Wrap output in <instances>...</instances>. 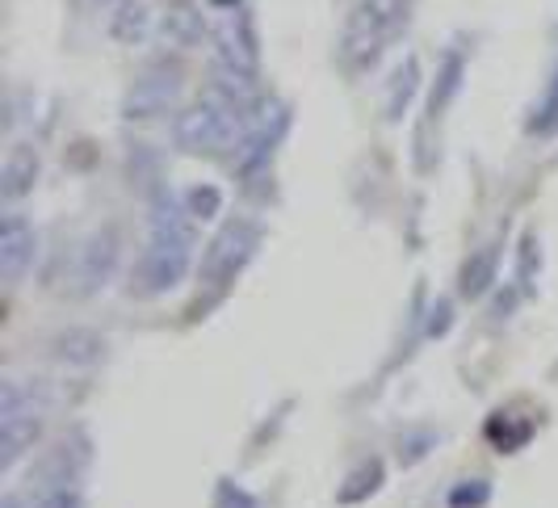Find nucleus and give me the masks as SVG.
<instances>
[{
    "instance_id": "nucleus-1",
    "label": "nucleus",
    "mask_w": 558,
    "mask_h": 508,
    "mask_svg": "<svg viewBox=\"0 0 558 508\" xmlns=\"http://www.w3.org/2000/svg\"><path fill=\"white\" fill-rule=\"evenodd\" d=\"M194 215L185 198L177 194H156L151 202V235L143 249L140 265L131 274V290L140 299H160L172 286H181V278L194 265Z\"/></svg>"
},
{
    "instance_id": "nucleus-2",
    "label": "nucleus",
    "mask_w": 558,
    "mask_h": 508,
    "mask_svg": "<svg viewBox=\"0 0 558 508\" xmlns=\"http://www.w3.org/2000/svg\"><path fill=\"white\" fill-rule=\"evenodd\" d=\"M408 17V0H357L340 29V63L349 72L374 68Z\"/></svg>"
},
{
    "instance_id": "nucleus-3",
    "label": "nucleus",
    "mask_w": 558,
    "mask_h": 508,
    "mask_svg": "<svg viewBox=\"0 0 558 508\" xmlns=\"http://www.w3.org/2000/svg\"><path fill=\"white\" fill-rule=\"evenodd\" d=\"M235 131H244V113L219 93L197 97L172 118V143L185 156H215L235 140Z\"/></svg>"
},
{
    "instance_id": "nucleus-4",
    "label": "nucleus",
    "mask_w": 558,
    "mask_h": 508,
    "mask_svg": "<svg viewBox=\"0 0 558 508\" xmlns=\"http://www.w3.org/2000/svg\"><path fill=\"white\" fill-rule=\"evenodd\" d=\"M181 88H185V68L181 59H151L135 72V81L122 97V118L126 122H156L165 118L177 101H181Z\"/></svg>"
},
{
    "instance_id": "nucleus-5",
    "label": "nucleus",
    "mask_w": 558,
    "mask_h": 508,
    "mask_svg": "<svg viewBox=\"0 0 558 508\" xmlns=\"http://www.w3.org/2000/svg\"><path fill=\"white\" fill-rule=\"evenodd\" d=\"M256 249H260V227L252 223V219H227V223L219 227V235H215V240L206 244V253H202L197 282L210 286V290L231 286L244 274V265L252 261Z\"/></svg>"
},
{
    "instance_id": "nucleus-6",
    "label": "nucleus",
    "mask_w": 558,
    "mask_h": 508,
    "mask_svg": "<svg viewBox=\"0 0 558 508\" xmlns=\"http://www.w3.org/2000/svg\"><path fill=\"white\" fill-rule=\"evenodd\" d=\"M43 412L34 408V396L17 383H4L0 391V471H13L38 442Z\"/></svg>"
},
{
    "instance_id": "nucleus-7",
    "label": "nucleus",
    "mask_w": 558,
    "mask_h": 508,
    "mask_svg": "<svg viewBox=\"0 0 558 508\" xmlns=\"http://www.w3.org/2000/svg\"><path fill=\"white\" fill-rule=\"evenodd\" d=\"M286 126H290V106L281 97H256V106L244 113V143H240V172L244 177L260 165H269Z\"/></svg>"
},
{
    "instance_id": "nucleus-8",
    "label": "nucleus",
    "mask_w": 558,
    "mask_h": 508,
    "mask_svg": "<svg viewBox=\"0 0 558 508\" xmlns=\"http://www.w3.org/2000/svg\"><path fill=\"white\" fill-rule=\"evenodd\" d=\"M118 253H122V244H118V231H113V227L93 231L81 249H76V256H72V294H76V299L97 294V290L113 278Z\"/></svg>"
},
{
    "instance_id": "nucleus-9",
    "label": "nucleus",
    "mask_w": 558,
    "mask_h": 508,
    "mask_svg": "<svg viewBox=\"0 0 558 508\" xmlns=\"http://www.w3.org/2000/svg\"><path fill=\"white\" fill-rule=\"evenodd\" d=\"M215 47H219V63L256 76V68H260V38H256L248 9L235 4V9H227L223 17L215 22Z\"/></svg>"
},
{
    "instance_id": "nucleus-10",
    "label": "nucleus",
    "mask_w": 558,
    "mask_h": 508,
    "mask_svg": "<svg viewBox=\"0 0 558 508\" xmlns=\"http://www.w3.org/2000/svg\"><path fill=\"white\" fill-rule=\"evenodd\" d=\"M34 256H38V235L26 223V215H4V223H0V278L22 282Z\"/></svg>"
},
{
    "instance_id": "nucleus-11",
    "label": "nucleus",
    "mask_w": 558,
    "mask_h": 508,
    "mask_svg": "<svg viewBox=\"0 0 558 508\" xmlns=\"http://www.w3.org/2000/svg\"><path fill=\"white\" fill-rule=\"evenodd\" d=\"M160 38L177 51H190L206 38V13L197 0H168L160 13Z\"/></svg>"
},
{
    "instance_id": "nucleus-12",
    "label": "nucleus",
    "mask_w": 558,
    "mask_h": 508,
    "mask_svg": "<svg viewBox=\"0 0 558 508\" xmlns=\"http://www.w3.org/2000/svg\"><path fill=\"white\" fill-rule=\"evenodd\" d=\"M38 177H43V156H38V147H29V143H17L9 156H4V169H0V194L4 202H22L38 185Z\"/></svg>"
},
{
    "instance_id": "nucleus-13",
    "label": "nucleus",
    "mask_w": 558,
    "mask_h": 508,
    "mask_svg": "<svg viewBox=\"0 0 558 508\" xmlns=\"http://www.w3.org/2000/svg\"><path fill=\"white\" fill-rule=\"evenodd\" d=\"M462 81H466V51L462 47H449L441 68H437V85H433V97H428V110H424V126H437L441 113L453 106V97L462 93Z\"/></svg>"
},
{
    "instance_id": "nucleus-14",
    "label": "nucleus",
    "mask_w": 558,
    "mask_h": 508,
    "mask_svg": "<svg viewBox=\"0 0 558 508\" xmlns=\"http://www.w3.org/2000/svg\"><path fill=\"white\" fill-rule=\"evenodd\" d=\"M533 433H537V424L530 416H512V412H492L483 424L487 446L500 453H521L533 442Z\"/></svg>"
},
{
    "instance_id": "nucleus-15",
    "label": "nucleus",
    "mask_w": 558,
    "mask_h": 508,
    "mask_svg": "<svg viewBox=\"0 0 558 508\" xmlns=\"http://www.w3.org/2000/svg\"><path fill=\"white\" fill-rule=\"evenodd\" d=\"M496 274H500V244H487V249L466 256V265L458 274V294L462 299H483L496 286Z\"/></svg>"
},
{
    "instance_id": "nucleus-16",
    "label": "nucleus",
    "mask_w": 558,
    "mask_h": 508,
    "mask_svg": "<svg viewBox=\"0 0 558 508\" xmlns=\"http://www.w3.org/2000/svg\"><path fill=\"white\" fill-rule=\"evenodd\" d=\"M383 483H387V467L378 462V458H362L344 483H340V492H336V505L353 508V505H365L369 496H378L383 492Z\"/></svg>"
},
{
    "instance_id": "nucleus-17",
    "label": "nucleus",
    "mask_w": 558,
    "mask_h": 508,
    "mask_svg": "<svg viewBox=\"0 0 558 508\" xmlns=\"http://www.w3.org/2000/svg\"><path fill=\"white\" fill-rule=\"evenodd\" d=\"M420 93V59L408 56L399 68H395L391 76V88H387V101H383V110H387V122H399L403 113H408V106L416 101Z\"/></svg>"
},
{
    "instance_id": "nucleus-18",
    "label": "nucleus",
    "mask_w": 558,
    "mask_h": 508,
    "mask_svg": "<svg viewBox=\"0 0 558 508\" xmlns=\"http://www.w3.org/2000/svg\"><path fill=\"white\" fill-rule=\"evenodd\" d=\"M84 467H88V442H84L81 450H72L68 442H59L56 450H51V458L43 462V471H38V475H43L47 487H68V483L76 487Z\"/></svg>"
},
{
    "instance_id": "nucleus-19",
    "label": "nucleus",
    "mask_w": 558,
    "mask_h": 508,
    "mask_svg": "<svg viewBox=\"0 0 558 508\" xmlns=\"http://www.w3.org/2000/svg\"><path fill=\"white\" fill-rule=\"evenodd\" d=\"M151 29V17H147V4L143 0H118L110 17V34L118 43H143Z\"/></svg>"
},
{
    "instance_id": "nucleus-20",
    "label": "nucleus",
    "mask_w": 558,
    "mask_h": 508,
    "mask_svg": "<svg viewBox=\"0 0 558 508\" xmlns=\"http://www.w3.org/2000/svg\"><path fill=\"white\" fill-rule=\"evenodd\" d=\"M51 349H56V358H63V362H72V366H88V362H97V358L106 353V340L97 337V332H84V328H72V332H59Z\"/></svg>"
},
{
    "instance_id": "nucleus-21",
    "label": "nucleus",
    "mask_w": 558,
    "mask_h": 508,
    "mask_svg": "<svg viewBox=\"0 0 558 508\" xmlns=\"http://www.w3.org/2000/svg\"><path fill=\"white\" fill-rule=\"evenodd\" d=\"M537 278H542V240H537V231H525L521 235V253H517V290L530 299L537 294Z\"/></svg>"
},
{
    "instance_id": "nucleus-22",
    "label": "nucleus",
    "mask_w": 558,
    "mask_h": 508,
    "mask_svg": "<svg viewBox=\"0 0 558 508\" xmlns=\"http://www.w3.org/2000/svg\"><path fill=\"white\" fill-rule=\"evenodd\" d=\"M530 135H537V140H555L558 135V68L555 76H550V85H546V93H542V101L533 106Z\"/></svg>"
},
{
    "instance_id": "nucleus-23",
    "label": "nucleus",
    "mask_w": 558,
    "mask_h": 508,
    "mask_svg": "<svg viewBox=\"0 0 558 508\" xmlns=\"http://www.w3.org/2000/svg\"><path fill=\"white\" fill-rule=\"evenodd\" d=\"M492 500V483L487 480H462L449 487V508H487Z\"/></svg>"
},
{
    "instance_id": "nucleus-24",
    "label": "nucleus",
    "mask_w": 558,
    "mask_h": 508,
    "mask_svg": "<svg viewBox=\"0 0 558 508\" xmlns=\"http://www.w3.org/2000/svg\"><path fill=\"white\" fill-rule=\"evenodd\" d=\"M185 206H190V215L194 219H219V210H223V194H219V185H194L190 194H185Z\"/></svg>"
},
{
    "instance_id": "nucleus-25",
    "label": "nucleus",
    "mask_w": 558,
    "mask_h": 508,
    "mask_svg": "<svg viewBox=\"0 0 558 508\" xmlns=\"http://www.w3.org/2000/svg\"><path fill=\"white\" fill-rule=\"evenodd\" d=\"M210 508H260V505H256V496H252L248 487H240L235 480H219L215 483Z\"/></svg>"
},
{
    "instance_id": "nucleus-26",
    "label": "nucleus",
    "mask_w": 558,
    "mask_h": 508,
    "mask_svg": "<svg viewBox=\"0 0 558 508\" xmlns=\"http://www.w3.org/2000/svg\"><path fill=\"white\" fill-rule=\"evenodd\" d=\"M449 328H453V303H449V299H437V303L428 307V324H424V337H428V340H441V337H449Z\"/></svg>"
},
{
    "instance_id": "nucleus-27",
    "label": "nucleus",
    "mask_w": 558,
    "mask_h": 508,
    "mask_svg": "<svg viewBox=\"0 0 558 508\" xmlns=\"http://www.w3.org/2000/svg\"><path fill=\"white\" fill-rule=\"evenodd\" d=\"M34 508H84V500L81 492L68 483V487H43V496H38Z\"/></svg>"
},
{
    "instance_id": "nucleus-28",
    "label": "nucleus",
    "mask_w": 558,
    "mask_h": 508,
    "mask_svg": "<svg viewBox=\"0 0 558 508\" xmlns=\"http://www.w3.org/2000/svg\"><path fill=\"white\" fill-rule=\"evenodd\" d=\"M437 446V433H416V437H403L399 442V458L403 462H420L424 458V450H433Z\"/></svg>"
},
{
    "instance_id": "nucleus-29",
    "label": "nucleus",
    "mask_w": 558,
    "mask_h": 508,
    "mask_svg": "<svg viewBox=\"0 0 558 508\" xmlns=\"http://www.w3.org/2000/svg\"><path fill=\"white\" fill-rule=\"evenodd\" d=\"M517 299H525V294H521V290H500V299L492 303V315H496V319H500V315H512Z\"/></svg>"
},
{
    "instance_id": "nucleus-30",
    "label": "nucleus",
    "mask_w": 558,
    "mask_h": 508,
    "mask_svg": "<svg viewBox=\"0 0 558 508\" xmlns=\"http://www.w3.org/2000/svg\"><path fill=\"white\" fill-rule=\"evenodd\" d=\"M0 508H22V500H17V496H4V505Z\"/></svg>"
},
{
    "instance_id": "nucleus-31",
    "label": "nucleus",
    "mask_w": 558,
    "mask_h": 508,
    "mask_svg": "<svg viewBox=\"0 0 558 508\" xmlns=\"http://www.w3.org/2000/svg\"><path fill=\"white\" fill-rule=\"evenodd\" d=\"M555 34H558V22H555Z\"/></svg>"
}]
</instances>
